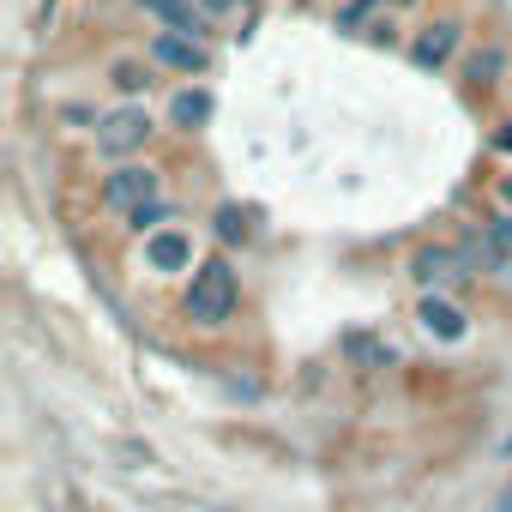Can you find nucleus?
<instances>
[{
	"mask_svg": "<svg viewBox=\"0 0 512 512\" xmlns=\"http://www.w3.org/2000/svg\"><path fill=\"white\" fill-rule=\"evenodd\" d=\"M235 302H241V284H235L229 260H199L193 278H187V290H181V314H187L193 326L217 332V326L235 314Z\"/></svg>",
	"mask_w": 512,
	"mask_h": 512,
	"instance_id": "1",
	"label": "nucleus"
},
{
	"mask_svg": "<svg viewBox=\"0 0 512 512\" xmlns=\"http://www.w3.org/2000/svg\"><path fill=\"white\" fill-rule=\"evenodd\" d=\"M157 193H163V175L151 169V163H121L115 175H103V205L109 211H145V205H157Z\"/></svg>",
	"mask_w": 512,
	"mask_h": 512,
	"instance_id": "2",
	"label": "nucleus"
},
{
	"mask_svg": "<svg viewBox=\"0 0 512 512\" xmlns=\"http://www.w3.org/2000/svg\"><path fill=\"white\" fill-rule=\"evenodd\" d=\"M151 133H157L151 115H145L139 103H127V109H115V115L97 121V151H103V157H133V151H145Z\"/></svg>",
	"mask_w": 512,
	"mask_h": 512,
	"instance_id": "3",
	"label": "nucleus"
},
{
	"mask_svg": "<svg viewBox=\"0 0 512 512\" xmlns=\"http://www.w3.org/2000/svg\"><path fill=\"white\" fill-rule=\"evenodd\" d=\"M410 272H416V284L428 290V296H440L446 284H458V278H476L470 272V253H464V241L452 247V241H440V247H422L416 260H410Z\"/></svg>",
	"mask_w": 512,
	"mask_h": 512,
	"instance_id": "4",
	"label": "nucleus"
},
{
	"mask_svg": "<svg viewBox=\"0 0 512 512\" xmlns=\"http://www.w3.org/2000/svg\"><path fill=\"white\" fill-rule=\"evenodd\" d=\"M151 61H163V67H175V73H205L211 67V55L199 49V37H181V31H157L151 37Z\"/></svg>",
	"mask_w": 512,
	"mask_h": 512,
	"instance_id": "5",
	"label": "nucleus"
},
{
	"mask_svg": "<svg viewBox=\"0 0 512 512\" xmlns=\"http://www.w3.org/2000/svg\"><path fill=\"white\" fill-rule=\"evenodd\" d=\"M145 266L151 272H193V241H187V229L145 235Z\"/></svg>",
	"mask_w": 512,
	"mask_h": 512,
	"instance_id": "6",
	"label": "nucleus"
},
{
	"mask_svg": "<svg viewBox=\"0 0 512 512\" xmlns=\"http://www.w3.org/2000/svg\"><path fill=\"white\" fill-rule=\"evenodd\" d=\"M416 320H422V332H428V338H440V344H458V338L470 332L464 308H458V302H446V296H422V302H416Z\"/></svg>",
	"mask_w": 512,
	"mask_h": 512,
	"instance_id": "7",
	"label": "nucleus"
},
{
	"mask_svg": "<svg viewBox=\"0 0 512 512\" xmlns=\"http://www.w3.org/2000/svg\"><path fill=\"white\" fill-rule=\"evenodd\" d=\"M458 37H464V25H458V19L422 25V37L410 43V61H416V67H446V61H452V49H458Z\"/></svg>",
	"mask_w": 512,
	"mask_h": 512,
	"instance_id": "8",
	"label": "nucleus"
},
{
	"mask_svg": "<svg viewBox=\"0 0 512 512\" xmlns=\"http://www.w3.org/2000/svg\"><path fill=\"white\" fill-rule=\"evenodd\" d=\"M139 7H145L151 19H163L169 31H181V37H199V31H205V13L193 7V0H139Z\"/></svg>",
	"mask_w": 512,
	"mask_h": 512,
	"instance_id": "9",
	"label": "nucleus"
},
{
	"mask_svg": "<svg viewBox=\"0 0 512 512\" xmlns=\"http://www.w3.org/2000/svg\"><path fill=\"white\" fill-rule=\"evenodd\" d=\"M109 85H115L121 97H139V91H151V67H145V61H115V67H109Z\"/></svg>",
	"mask_w": 512,
	"mask_h": 512,
	"instance_id": "10",
	"label": "nucleus"
},
{
	"mask_svg": "<svg viewBox=\"0 0 512 512\" xmlns=\"http://www.w3.org/2000/svg\"><path fill=\"white\" fill-rule=\"evenodd\" d=\"M169 115H175V127H187V133H193V127H199V121L211 115V97H205V91H181Z\"/></svg>",
	"mask_w": 512,
	"mask_h": 512,
	"instance_id": "11",
	"label": "nucleus"
},
{
	"mask_svg": "<svg viewBox=\"0 0 512 512\" xmlns=\"http://www.w3.org/2000/svg\"><path fill=\"white\" fill-rule=\"evenodd\" d=\"M500 67H506V49H488V55H476V61H470V79H476V85H494V73H500Z\"/></svg>",
	"mask_w": 512,
	"mask_h": 512,
	"instance_id": "12",
	"label": "nucleus"
},
{
	"mask_svg": "<svg viewBox=\"0 0 512 512\" xmlns=\"http://www.w3.org/2000/svg\"><path fill=\"white\" fill-rule=\"evenodd\" d=\"M482 235H488V241H494V247L506 253V260H512V217H494V223H488Z\"/></svg>",
	"mask_w": 512,
	"mask_h": 512,
	"instance_id": "13",
	"label": "nucleus"
},
{
	"mask_svg": "<svg viewBox=\"0 0 512 512\" xmlns=\"http://www.w3.org/2000/svg\"><path fill=\"white\" fill-rule=\"evenodd\" d=\"M350 356H356V362H386V350H380L374 338H350Z\"/></svg>",
	"mask_w": 512,
	"mask_h": 512,
	"instance_id": "14",
	"label": "nucleus"
},
{
	"mask_svg": "<svg viewBox=\"0 0 512 512\" xmlns=\"http://www.w3.org/2000/svg\"><path fill=\"white\" fill-rule=\"evenodd\" d=\"M157 217H163V205H145V211H133V229H151L157 235Z\"/></svg>",
	"mask_w": 512,
	"mask_h": 512,
	"instance_id": "15",
	"label": "nucleus"
},
{
	"mask_svg": "<svg viewBox=\"0 0 512 512\" xmlns=\"http://www.w3.org/2000/svg\"><path fill=\"white\" fill-rule=\"evenodd\" d=\"M217 229H223V241H235V235H247V223H241L235 211H223V217H217Z\"/></svg>",
	"mask_w": 512,
	"mask_h": 512,
	"instance_id": "16",
	"label": "nucleus"
},
{
	"mask_svg": "<svg viewBox=\"0 0 512 512\" xmlns=\"http://www.w3.org/2000/svg\"><path fill=\"white\" fill-rule=\"evenodd\" d=\"M199 7H205V13H229V7H235V0H199Z\"/></svg>",
	"mask_w": 512,
	"mask_h": 512,
	"instance_id": "17",
	"label": "nucleus"
},
{
	"mask_svg": "<svg viewBox=\"0 0 512 512\" xmlns=\"http://www.w3.org/2000/svg\"><path fill=\"white\" fill-rule=\"evenodd\" d=\"M494 512H512V482L500 488V500H494Z\"/></svg>",
	"mask_w": 512,
	"mask_h": 512,
	"instance_id": "18",
	"label": "nucleus"
},
{
	"mask_svg": "<svg viewBox=\"0 0 512 512\" xmlns=\"http://www.w3.org/2000/svg\"><path fill=\"white\" fill-rule=\"evenodd\" d=\"M500 151H512V121H506V127H500Z\"/></svg>",
	"mask_w": 512,
	"mask_h": 512,
	"instance_id": "19",
	"label": "nucleus"
},
{
	"mask_svg": "<svg viewBox=\"0 0 512 512\" xmlns=\"http://www.w3.org/2000/svg\"><path fill=\"white\" fill-rule=\"evenodd\" d=\"M500 199H506V205H512V175H500Z\"/></svg>",
	"mask_w": 512,
	"mask_h": 512,
	"instance_id": "20",
	"label": "nucleus"
}]
</instances>
